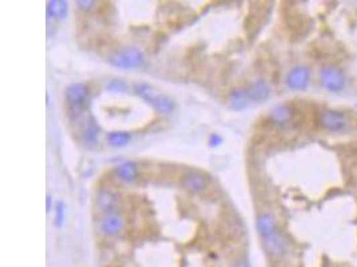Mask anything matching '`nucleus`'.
<instances>
[{"instance_id": "10", "label": "nucleus", "mask_w": 357, "mask_h": 267, "mask_svg": "<svg viewBox=\"0 0 357 267\" xmlns=\"http://www.w3.org/2000/svg\"><path fill=\"white\" fill-rule=\"evenodd\" d=\"M121 206V199L117 193L111 190H100L96 195V207L102 212L107 214H117V210Z\"/></svg>"}, {"instance_id": "7", "label": "nucleus", "mask_w": 357, "mask_h": 267, "mask_svg": "<svg viewBox=\"0 0 357 267\" xmlns=\"http://www.w3.org/2000/svg\"><path fill=\"white\" fill-rule=\"evenodd\" d=\"M287 86L295 91H304L310 83V70L306 66H296L287 75Z\"/></svg>"}, {"instance_id": "11", "label": "nucleus", "mask_w": 357, "mask_h": 267, "mask_svg": "<svg viewBox=\"0 0 357 267\" xmlns=\"http://www.w3.org/2000/svg\"><path fill=\"white\" fill-rule=\"evenodd\" d=\"M114 175L123 183H134L138 178V166L135 162H123L115 167Z\"/></svg>"}, {"instance_id": "24", "label": "nucleus", "mask_w": 357, "mask_h": 267, "mask_svg": "<svg viewBox=\"0 0 357 267\" xmlns=\"http://www.w3.org/2000/svg\"><path fill=\"white\" fill-rule=\"evenodd\" d=\"M236 267H249L246 263H238Z\"/></svg>"}, {"instance_id": "14", "label": "nucleus", "mask_w": 357, "mask_h": 267, "mask_svg": "<svg viewBox=\"0 0 357 267\" xmlns=\"http://www.w3.org/2000/svg\"><path fill=\"white\" fill-rule=\"evenodd\" d=\"M249 103H251V99L247 96L246 90H241V88L233 90L228 98V104L232 110H243L249 106Z\"/></svg>"}, {"instance_id": "21", "label": "nucleus", "mask_w": 357, "mask_h": 267, "mask_svg": "<svg viewBox=\"0 0 357 267\" xmlns=\"http://www.w3.org/2000/svg\"><path fill=\"white\" fill-rule=\"evenodd\" d=\"M77 4H78V7L81 8V10L89 11V10H91V8L94 7L95 2H92V0H78Z\"/></svg>"}, {"instance_id": "4", "label": "nucleus", "mask_w": 357, "mask_h": 267, "mask_svg": "<svg viewBox=\"0 0 357 267\" xmlns=\"http://www.w3.org/2000/svg\"><path fill=\"white\" fill-rule=\"evenodd\" d=\"M320 83L327 91L340 92L345 87V73L339 67L327 64L320 70Z\"/></svg>"}, {"instance_id": "20", "label": "nucleus", "mask_w": 357, "mask_h": 267, "mask_svg": "<svg viewBox=\"0 0 357 267\" xmlns=\"http://www.w3.org/2000/svg\"><path fill=\"white\" fill-rule=\"evenodd\" d=\"M107 90H110L113 92H126L127 91V83L125 81H121V79H113L106 85Z\"/></svg>"}, {"instance_id": "2", "label": "nucleus", "mask_w": 357, "mask_h": 267, "mask_svg": "<svg viewBox=\"0 0 357 267\" xmlns=\"http://www.w3.org/2000/svg\"><path fill=\"white\" fill-rule=\"evenodd\" d=\"M145 62H146V59H145L144 52L136 47L122 48L109 58V63L111 66L122 68V70L140 68V67H144Z\"/></svg>"}, {"instance_id": "9", "label": "nucleus", "mask_w": 357, "mask_h": 267, "mask_svg": "<svg viewBox=\"0 0 357 267\" xmlns=\"http://www.w3.org/2000/svg\"><path fill=\"white\" fill-rule=\"evenodd\" d=\"M125 227V220L118 214H107L98 223V230L104 237H114Z\"/></svg>"}, {"instance_id": "23", "label": "nucleus", "mask_w": 357, "mask_h": 267, "mask_svg": "<svg viewBox=\"0 0 357 267\" xmlns=\"http://www.w3.org/2000/svg\"><path fill=\"white\" fill-rule=\"evenodd\" d=\"M51 210V195H47V211Z\"/></svg>"}, {"instance_id": "15", "label": "nucleus", "mask_w": 357, "mask_h": 267, "mask_svg": "<svg viewBox=\"0 0 357 267\" xmlns=\"http://www.w3.org/2000/svg\"><path fill=\"white\" fill-rule=\"evenodd\" d=\"M82 139L85 146L87 147H95L98 144V139H99V127L95 122L90 121L86 123L83 132H82Z\"/></svg>"}, {"instance_id": "22", "label": "nucleus", "mask_w": 357, "mask_h": 267, "mask_svg": "<svg viewBox=\"0 0 357 267\" xmlns=\"http://www.w3.org/2000/svg\"><path fill=\"white\" fill-rule=\"evenodd\" d=\"M221 143H222V138L220 135H218V134H211V135H210V138H209V144H210V146H211V147H214V146L217 147V146H220Z\"/></svg>"}, {"instance_id": "1", "label": "nucleus", "mask_w": 357, "mask_h": 267, "mask_svg": "<svg viewBox=\"0 0 357 267\" xmlns=\"http://www.w3.org/2000/svg\"><path fill=\"white\" fill-rule=\"evenodd\" d=\"M133 91L135 95L142 98L145 102H148L155 111L163 115H170L174 112L175 103L170 96L165 95L158 90H155L153 86L148 83H135L133 86Z\"/></svg>"}, {"instance_id": "16", "label": "nucleus", "mask_w": 357, "mask_h": 267, "mask_svg": "<svg viewBox=\"0 0 357 267\" xmlns=\"http://www.w3.org/2000/svg\"><path fill=\"white\" fill-rule=\"evenodd\" d=\"M68 11V3L67 2H59V0H50L47 3V18H55L58 20H63L67 16Z\"/></svg>"}, {"instance_id": "6", "label": "nucleus", "mask_w": 357, "mask_h": 267, "mask_svg": "<svg viewBox=\"0 0 357 267\" xmlns=\"http://www.w3.org/2000/svg\"><path fill=\"white\" fill-rule=\"evenodd\" d=\"M261 242L264 249L270 256L274 258H280L283 254L287 253L288 243L287 239L281 234V231L278 228L269 231L266 234L261 235Z\"/></svg>"}, {"instance_id": "17", "label": "nucleus", "mask_w": 357, "mask_h": 267, "mask_svg": "<svg viewBox=\"0 0 357 267\" xmlns=\"http://www.w3.org/2000/svg\"><path fill=\"white\" fill-rule=\"evenodd\" d=\"M256 227H257L258 235L261 237V235L266 234L269 231L277 228L276 218L269 212H264L261 215H258L257 220H256Z\"/></svg>"}, {"instance_id": "18", "label": "nucleus", "mask_w": 357, "mask_h": 267, "mask_svg": "<svg viewBox=\"0 0 357 267\" xmlns=\"http://www.w3.org/2000/svg\"><path fill=\"white\" fill-rule=\"evenodd\" d=\"M131 140V134L127 131H113L107 134V142L113 147H123Z\"/></svg>"}, {"instance_id": "5", "label": "nucleus", "mask_w": 357, "mask_h": 267, "mask_svg": "<svg viewBox=\"0 0 357 267\" xmlns=\"http://www.w3.org/2000/svg\"><path fill=\"white\" fill-rule=\"evenodd\" d=\"M66 102L71 110L79 113L90 99V87L85 83H73L66 88Z\"/></svg>"}, {"instance_id": "8", "label": "nucleus", "mask_w": 357, "mask_h": 267, "mask_svg": "<svg viewBox=\"0 0 357 267\" xmlns=\"http://www.w3.org/2000/svg\"><path fill=\"white\" fill-rule=\"evenodd\" d=\"M181 184H182L185 190L194 193V194H199V193L206 190L207 178L201 171L192 170V171H188L185 174L182 180H181Z\"/></svg>"}, {"instance_id": "13", "label": "nucleus", "mask_w": 357, "mask_h": 267, "mask_svg": "<svg viewBox=\"0 0 357 267\" xmlns=\"http://www.w3.org/2000/svg\"><path fill=\"white\" fill-rule=\"evenodd\" d=\"M270 119L278 126L288 125L293 119V108L289 104H278L270 110Z\"/></svg>"}, {"instance_id": "19", "label": "nucleus", "mask_w": 357, "mask_h": 267, "mask_svg": "<svg viewBox=\"0 0 357 267\" xmlns=\"http://www.w3.org/2000/svg\"><path fill=\"white\" fill-rule=\"evenodd\" d=\"M64 216H66V206L63 202H58L55 205V224L56 227H62L64 224Z\"/></svg>"}, {"instance_id": "12", "label": "nucleus", "mask_w": 357, "mask_h": 267, "mask_svg": "<svg viewBox=\"0 0 357 267\" xmlns=\"http://www.w3.org/2000/svg\"><path fill=\"white\" fill-rule=\"evenodd\" d=\"M246 92L251 102H264L270 95V87L265 81L258 79L246 88Z\"/></svg>"}, {"instance_id": "3", "label": "nucleus", "mask_w": 357, "mask_h": 267, "mask_svg": "<svg viewBox=\"0 0 357 267\" xmlns=\"http://www.w3.org/2000/svg\"><path fill=\"white\" fill-rule=\"evenodd\" d=\"M318 125L325 131L332 132V134H341V132L348 131L350 123L344 112L328 108L320 112Z\"/></svg>"}]
</instances>
